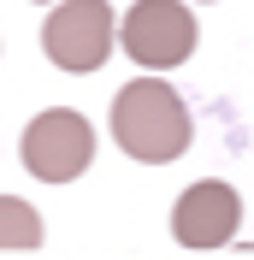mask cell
I'll return each mask as SVG.
<instances>
[{
	"label": "cell",
	"instance_id": "1",
	"mask_svg": "<svg viewBox=\"0 0 254 260\" xmlns=\"http://www.w3.org/2000/svg\"><path fill=\"white\" fill-rule=\"evenodd\" d=\"M112 142L142 166H172L189 148V107L166 77H136L112 95Z\"/></svg>",
	"mask_w": 254,
	"mask_h": 260
},
{
	"label": "cell",
	"instance_id": "2",
	"mask_svg": "<svg viewBox=\"0 0 254 260\" xmlns=\"http://www.w3.org/2000/svg\"><path fill=\"white\" fill-rule=\"evenodd\" d=\"M118 42L142 71H172V65H183L195 53L201 24H195V12L183 0H136L124 12V24H118Z\"/></svg>",
	"mask_w": 254,
	"mask_h": 260
},
{
	"label": "cell",
	"instance_id": "3",
	"mask_svg": "<svg viewBox=\"0 0 254 260\" xmlns=\"http://www.w3.org/2000/svg\"><path fill=\"white\" fill-rule=\"evenodd\" d=\"M118 42V18L107 0H59L42 24V53L59 71H101Z\"/></svg>",
	"mask_w": 254,
	"mask_h": 260
},
{
	"label": "cell",
	"instance_id": "4",
	"mask_svg": "<svg viewBox=\"0 0 254 260\" xmlns=\"http://www.w3.org/2000/svg\"><path fill=\"white\" fill-rule=\"evenodd\" d=\"M89 160H95V130H89L83 113L48 107V113H36L24 124V166H30V178L71 183V178L89 172Z\"/></svg>",
	"mask_w": 254,
	"mask_h": 260
},
{
	"label": "cell",
	"instance_id": "5",
	"mask_svg": "<svg viewBox=\"0 0 254 260\" xmlns=\"http://www.w3.org/2000/svg\"><path fill=\"white\" fill-rule=\"evenodd\" d=\"M242 225V195L219 178H201L172 201V237L183 248H225Z\"/></svg>",
	"mask_w": 254,
	"mask_h": 260
},
{
	"label": "cell",
	"instance_id": "6",
	"mask_svg": "<svg viewBox=\"0 0 254 260\" xmlns=\"http://www.w3.org/2000/svg\"><path fill=\"white\" fill-rule=\"evenodd\" d=\"M42 243V213L18 195H0V248H36Z\"/></svg>",
	"mask_w": 254,
	"mask_h": 260
}]
</instances>
